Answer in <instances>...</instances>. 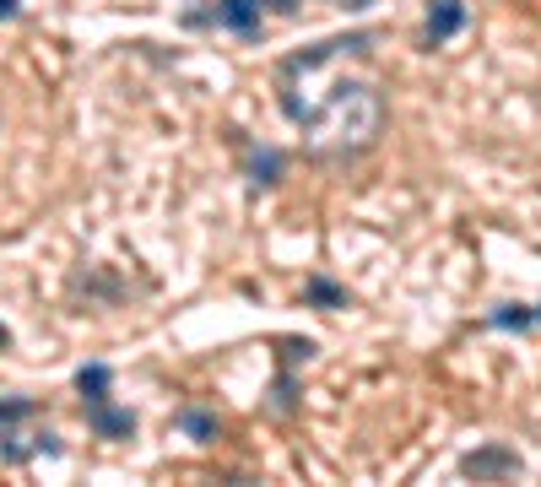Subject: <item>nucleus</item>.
<instances>
[{
  "label": "nucleus",
  "mask_w": 541,
  "mask_h": 487,
  "mask_svg": "<svg viewBox=\"0 0 541 487\" xmlns=\"http://www.w3.org/2000/svg\"><path fill=\"white\" fill-rule=\"evenodd\" d=\"M293 125H303V136H309V147L320 157H352L379 141V130H385V98L368 82H336L331 92L303 103L293 114Z\"/></svg>",
  "instance_id": "obj_1"
},
{
  "label": "nucleus",
  "mask_w": 541,
  "mask_h": 487,
  "mask_svg": "<svg viewBox=\"0 0 541 487\" xmlns=\"http://www.w3.org/2000/svg\"><path fill=\"white\" fill-rule=\"evenodd\" d=\"M87 423L98 439H130V433H136V412L109 406V396H103V401H87Z\"/></svg>",
  "instance_id": "obj_2"
},
{
  "label": "nucleus",
  "mask_w": 541,
  "mask_h": 487,
  "mask_svg": "<svg viewBox=\"0 0 541 487\" xmlns=\"http://www.w3.org/2000/svg\"><path fill=\"white\" fill-rule=\"evenodd\" d=\"M460 28H466V6H460V0H433V6H428V38H433V44L455 38Z\"/></svg>",
  "instance_id": "obj_3"
},
{
  "label": "nucleus",
  "mask_w": 541,
  "mask_h": 487,
  "mask_svg": "<svg viewBox=\"0 0 541 487\" xmlns=\"http://www.w3.org/2000/svg\"><path fill=\"white\" fill-rule=\"evenodd\" d=\"M260 6L266 0H217V22L233 33H260Z\"/></svg>",
  "instance_id": "obj_4"
},
{
  "label": "nucleus",
  "mask_w": 541,
  "mask_h": 487,
  "mask_svg": "<svg viewBox=\"0 0 541 487\" xmlns=\"http://www.w3.org/2000/svg\"><path fill=\"white\" fill-rule=\"evenodd\" d=\"M460 471H466V477H509V471H520V455H514V450H482V455H466V466H460Z\"/></svg>",
  "instance_id": "obj_5"
},
{
  "label": "nucleus",
  "mask_w": 541,
  "mask_h": 487,
  "mask_svg": "<svg viewBox=\"0 0 541 487\" xmlns=\"http://www.w3.org/2000/svg\"><path fill=\"white\" fill-rule=\"evenodd\" d=\"M303 293H309V304H320V309H347V293H341L336 282H325V276H309Z\"/></svg>",
  "instance_id": "obj_6"
},
{
  "label": "nucleus",
  "mask_w": 541,
  "mask_h": 487,
  "mask_svg": "<svg viewBox=\"0 0 541 487\" xmlns=\"http://www.w3.org/2000/svg\"><path fill=\"white\" fill-rule=\"evenodd\" d=\"M76 390H82L87 401H103V396H109V368H103V363H87L82 374H76Z\"/></svg>",
  "instance_id": "obj_7"
},
{
  "label": "nucleus",
  "mask_w": 541,
  "mask_h": 487,
  "mask_svg": "<svg viewBox=\"0 0 541 487\" xmlns=\"http://www.w3.org/2000/svg\"><path fill=\"white\" fill-rule=\"evenodd\" d=\"M179 428L190 433V439H201V444L217 439V417H206V412H184V417H179Z\"/></svg>",
  "instance_id": "obj_8"
},
{
  "label": "nucleus",
  "mask_w": 541,
  "mask_h": 487,
  "mask_svg": "<svg viewBox=\"0 0 541 487\" xmlns=\"http://www.w3.org/2000/svg\"><path fill=\"white\" fill-rule=\"evenodd\" d=\"M276 174H282V152H255V184H276Z\"/></svg>",
  "instance_id": "obj_9"
},
{
  "label": "nucleus",
  "mask_w": 541,
  "mask_h": 487,
  "mask_svg": "<svg viewBox=\"0 0 541 487\" xmlns=\"http://www.w3.org/2000/svg\"><path fill=\"white\" fill-rule=\"evenodd\" d=\"M531 320H536V314H531V309H520V304H504V309L493 314V325H520V331H525Z\"/></svg>",
  "instance_id": "obj_10"
},
{
  "label": "nucleus",
  "mask_w": 541,
  "mask_h": 487,
  "mask_svg": "<svg viewBox=\"0 0 541 487\" xmlns=\"http://www.w3.org/2000/svg\"><path fill=\"white\" fill-rule=\"evenodd\" d=\"M33 406L28 401H0V423H17V417H28Z\"/></svg>",
  "instance_id": "obj_11"
},
{
  "label": "nucleus",
  "mask_w": 541,
  "mask_h": 487,
  "mask_svg": "<svg viewBox=\"0 0 541 487\" xmlns=\"http://www.w3.org/2000/svg\"><path fill=\"white\" fill-rule=\"evenodd\" d=\"M6 17H17V0H0V22Z\"/></svg>",
  "instance_id": "obj_12"
},
{
  "label": "nucleus",
  "mask_w": 541,
  "mask_h": 487,
  "mask_svg": "<svg viewBox=\"0 0 541 487\" xmlns=\"http://www.w3.org/2000/svg\"><path fill=\"white\" fill-rule=\"evenodd\" d=\"M11 347V331H6V325H0V352H6Z\"/></svg>",
  "instance_id": "obj_13"
}]
</instances>
